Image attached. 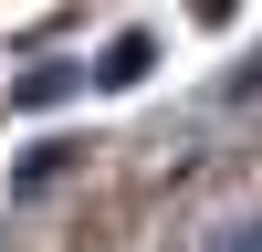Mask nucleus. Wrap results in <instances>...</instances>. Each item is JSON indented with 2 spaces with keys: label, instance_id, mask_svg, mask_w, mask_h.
<instances>
[{
  "label": "nucleus",
  "instance_id": "2",
  "mask_svg": "<svg viewBox=\"0 0 262 252\" xmlns=\"http://www.w3.org/2000/svg\"><path fill=\"white\" fill-rule=\"evenodd\" d=\"M221 252H262V221H242V231H231V242H221Z\"/></svg>",
  "mask_w": 262,
  "mask_h": 252
},
{
  "label": "nucleus",
  "instance_id": "1",
  "mask_svg": "<svg viewBox=\"0 0 262 252\" xmlns=\"http://www.w3.org/2000/svg\"><path fill=\"white\" fill-rule=\"evenodd\" d=\"M63 168H74V147H32V158L11 168V189H42V179H63Z\"/></svg>",
  "mask_w": 262,
  "mask_h": 252
}]
</instances>
